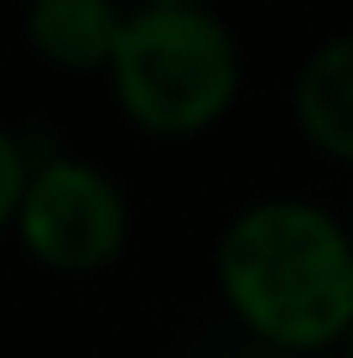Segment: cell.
<instances>
[{"instance_id": "1", "label": "cell", "mask_w": 353, "mask_h": 358, "mask_svg": "<svg viewBox=\"0 0 353 358\" xmlns=\"http://www.w3.org/2000/svg\"><path fill=\"white\" fill-rule=\"evenodd\" d=\"M224 291L239 317L286 348H317L353 322V234L327 208L265 197L218 244Z\"/></svg>"}, {"instance_id": "2", "label": "cell", "mask_w": 353, "mask_h": 358, "mask_svg": "<svg viewBox=\"0 0 353 358\" xmlns=\"http://www.w3.org/2000/svg\"><path fill=\"white\" fill-rule=\"evenodd\" d=\"M109 73L141 125L198 130L239 89V47L208 6H145L125 21Z\"/></svg>"}, {"instance_id": "3", "label": "cell", "mask_w": 353, "mask_h": 358, "mask_svg": "<svg viewBox=\"0 0 353 358\" xmlns=\"http://www.w3.org/2000/svg\"><path fill=\"white\" fill-rule=\"evenodd\" d=\"M21 239L57 270H94L125 239V197L89 162H47L21 197Z\"/></svg>"}, {"instance_id": "4", "label": "cell", "mask_w": 353, "mask_h": 358, "mask_svg": "<svg viewBox=\"0 0 353 358\" xmlns=\"http://www.w3.org/2000/svg\"><path fill=\"white\" fill-rule=\"evenodd\" d=\"M115 0H31V42L63 68H99L115 63V47L125 36Z\"/></svg>"}, {"instance_id": "5", "label": "cell", "mask_w": 353, "mask_h": 358, "mask_svg": "<svg viewBox=\"0 0 353 358\" xmlns=\"http://www.w3.org/2000/svg\"><path fill=\"white\" fill-rule=\"evenodd\" d=\"M296 115L317 145H327L338 156H353V31L322 42L301 63Z\"/></svg>"}, {"instance_id": "6", "label": "cell", "mask_w": 353, "mask_h": 358, "mask_svg": "<svg viewBox=\"0 0 353 358\" xmlns=\"http://www.w3.org/2000/svg\"><path fill=\"white\" fill-rule=\"evenodd\" d=\"M27 182H31V171H27V156H21L16 135H10L6 125H0V229H6V218H16V213H21V197H27Z\"/></svg>"}, {"instance_id": "7", "label": "cell", "mask_w": 353, "mask_h": 358, "mask_svg": "<svg viewBox=\"0 0 353 358\" xmlns=\"http://www.w3.org/2000/svg\"><path fill=\"white\" fill-rule=\"evenodd\" d=\"M151 6H203V0H151Z\"/></svg>"}, {"instance_id": "8", "label": "cell", "mask_w": 353, "mask_h": 358, "mask_svg": "<svg viewBox=\"0 0 353 358\" xmlns=\"http://www.w3.org/2000/svg\"><path fill=\"white\" fill-rule=\"evenodd\" d=\"M343 338H348V358H353V322H348V332H343Z\"/></svg>"}, {"instance_id": "9", "label": "cell", "mask_w": 353, "mask_h": 358, "mask_svg": "<svg viewBox=\"0 0 353 358\" xmlns=\"http://www.w3.org/2000/svg\"><path fill=\"white\" fill-rule=\"evenodd\" d=\"M348 234H353V224H348Z\"/></svg>"}]
</instances>
